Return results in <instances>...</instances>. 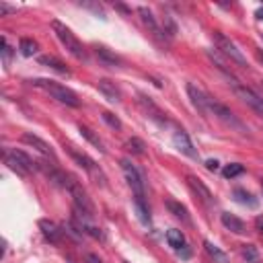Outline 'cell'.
Masks as SVG:
<instances>
[{"label": "cell", "instance_id": "1", "mask_svg": "<svg viewBox=\"0 0 263 263\" xmlns=\"http://www.w3.org/2000/svg\"><path fill=\"white\" fill-rule=\"evenodd\" d=\"M31 84L37 86V88H41V90H45V92H49L53 99H58V101L64 103V105H70V107H78V105H80V101H78V97H76L74 90H70V88H66V86H62V84H58V82H53V80H47V78H33Z\"/></svg>", "mask_w": 263, "mask_h": 263}, {"label": "cell", "instance_id": "2", "mask_svg": "<svg viewBox=\"0 0 263 263\" xmlns=\"http://www.w3.org/2000/svg\"><path fill=\"white\" fill-rule=\"evenodd\" d=\"M51 29H53L55 37L60 39V43L66 47V51H68L70 55H74L76 60H86V51H84L82 43L76 39V35H74L66 25H62L60 21H51Z\"/></svg>", "mask_w": 263, "mask_h": 263}, {"label": "cell", "instance_id": "3", "mask_svg": "<svg viewBox=\"0 0 263 263\" xmlns=\"http://www.w3.org/2000/svg\"><path fill=\"white\" fill-rule=\"evenodd\" d=\"M4 162L8 164L10 171H14L21 177L29 175L33 171V166H35L31 156H27L23 150H4Z\"/></svg>", "mask_w": 263, "mask_h": 263}, {"label": "cell", "instance_id": "4", "mask_svg": "<svg viewBox=\"0 0 263 263\" xmlns=\"http://www.w3.org/2000/svg\"><path fill=\"white\" fill-rule=\"evenodd\" d=\"M214 41H216V47L230 60V62H234V64H238V66H247V60H245V55L240 53V49L236 47V43L232 41V39H228L224 33H214Z\"/></svg>", "mask_w": 263, "mask_h": 263}, {"label": "cell", "instance_id": "5", "mask_svg": "<svg viewBox=\"0 0 263 263\" xmlns=\"http://www.w3.org/2000/svg\"><path fill=\"white\" fill-rule=\"evenodd\" d=\"M119 164H121L123 177H125L127 185L132 187L134 195H144V181H142V175H140V171L136 168V164H134L132 160H127V158H121Z\"/></svg>", "mask_w": 263, "mask_h": 263}, {"label": "cell", "instance_id": "6", "mask_svg": "<svg viewBox=\"0 0 263 263\" xmlns=\"http://www.w3.org/2000/svg\"><path fill=\"white\" fill-rule=\"evenodd\" d=\"M210 111L220 119V121H224L226 125H230V127H236V129H240V132H247L245 129V125L232 115V111L226 107V105H222V103H218V101H212L210 99Z\"/></svg>", "mask_w": 263, "mask_h": 263}, {"label": "cell", "instance_id": "7", "mask_svg": "<svg viewBox=\"0 0 263 263\" xmlns=\"http://www.w3.org/2000/svg\"><path fill=\"white\" fill-rule=\"evenodd\" d=\"M68 154L72 156V160L78 164V166H82L88 175H92L95 179L97 177H101L103 179V175H101V171H99V166H97V162L88 156V154H84V152H80V150H76V148H72V146H68ZM105 181V179H103Z\"/></svg>", "mask_w": 263, "mask_h": 263}, {"label": "cell", "instance_id": "8", "mask_svg": "<svg viewBox=\"0 0 263 263\" xmlns=\"http://www.w3.org/2000/svg\"><path fill=\"white\" fill-rule=\"evenodd\" d=\"M70 195L74 197V210H78V212H82V214H86V216H95V205H92V201L88 199V195H86V191L76 183L72 189H70Z\"/></svg>", "mask_w": 263, "mask_h": 263}, {"label": "cell", "instance_id": "9", "mask_svg": "<svg viewBox=\"0 0 263 263\" xmlns=\"http://www.w3.org/2000/svg\"><path fill=\"white\" fill-rule=\"evenodd\" d=\"M187 95H189L193 107H195L201 115H208V113H210V97H208L199 86H195L193 82H187Z\"/></svg>", "mask_w": 263, "mask_h": 263}, {"label": "cell", "instance_id": "10", "mask_svg": "<svg viewBox=\"0 0 263 263\" xmlns=\"http://www.w3.org/2000/svg\"><path fill=\"white\" fill-rule=\"evenodd\" d=\"M234 92H236L249 107H253L257 113H263V97H259L255 90H251L249 86H242V84H234Z\"/></svg>", "mask_w": 263, "mask_h": 263}, {"label": "cell", "instance_id": "11", "mask_svg": "<svg viewBox=\"0 0 263 263\" xmlns=\"http://www.w3.org/2000/svg\"><path fill=\"white\" fill-rule=\"evenodd\" d=\"M187 185H189V189H191V191H193V193H195V195H197V197H199V199H201L205 205H210V203L214 201L212 191H210V189L203 185V181H201V179H197V177L189 175V177H187Z\"/></svg>", "mask_w": 263, "mask_h": 263}, {"label": "cell", "instance_id": "12", "mask_svg": "<svg viewBox=\"0 0 263 263\" xmlns=\"http://www.w3.org/2000/svg\"><path fill=\"white\" fill-rule=\"evenodd\" d=\"M173 142H175V146H177L185 156H189V158H197V152H195V148H193L189 136H187L183 129H179V132L173 134Z\"/></svg>", "mask_w": 263, "mask_h": 263}, {"label": "cell", "instance_id": "13", "mask_svg": "<svg viewBox=\"0 0 263 263\" xmlns=\"http://www.w3.org/2000/svg\"><path fill=\"white\" fill-rule=\"evenodd\" d=\"M21 140H23L25 144H29L31 148H35L37 152H41V154H45V156H51V158H53V150H51V146H49L45 140H41L39 136H33V134H23V136H21Z\"/></svg>", "mask_w": 263, "mask_h": 263}, {"label": "cell", "instance_id": "14", "mask_svg": "<svg viewBox=\"0 0 263 263\" xmlns=\"http://www.w3.org/2000/svg\"><path fill=\"white\" fill-rule=\"evenodd\" d=\"M39 228H41L43 236H45L49 242L58 245V242L62 240V230H60V226H58L55 222H51V220H39Z\"/></svg>", "mask_w": 263, "mask_h": 263}, {"label": "cell", "instance_id": "15", "mask_svg": "<svg viewBox=\"0 0 263 263\" xmlns=\"http://www.w3.org/2000/svg\"><path fill=\"white\" fill-rule=\"evenodd\" d=\"M97 88H99V90L103 92V97H105L107 101H111V103H117V101L121 99L119 88L115 86V82H111V80H107V78L99 80V82H97Z\"/></svg>", "mask_w": 263, "mask_h": 263}, {"label": "cell", "instance_id": "16", "mask_svg": "<svg viewBox=\"0 0 263 263\" xmlns=\"http://www.w3.org/2000/svg\"><path fill=\"white\" fill-rule=\"evenodd\" d=\"M220 220H222V224L230 230V232H234V234H245L247 232V226H245V222L240 220V218H236L234 214H228V212H224L222 216H220Z\"/></svg>", "mask_w": 263, "mask_h": 263}, {"label": "cell", "instance_id": "17", "mask_svg": "<svg viewBox=\"0 0 263 263\" xmlns=\"http://www.w3.org/2000/svg\"><path fill=\"white\" fill-rule=\"evenodd\" d=\"M39 64H41V66H47V68H51V70H55L58 74L70 76V68H68L62 60H58L55 55H39Z\"/></svg>", "mask_w": 263, "mask_h": 263}, {"label": "cell", "instance_id": "18", "mask_svg": "<svg viewBox=\"0 0 263 263\" xmlns=\"http://www.w3.org/2000/svg\"><path fill=\"white\" fill-rule=\"evenodd\" d=\"M138 14H140V18H142V23H144V25H146V27H148V29H150V31H152L154 35H158V37L162 35V29L158 27V23H156V18H154V14H152V12L148 10V8H144V6H140V8H138Z\"/></svg>", "mask_w": 263, "mask_h": 263}, {"label": "cell", "instance_id": "19", "mask_svg": "<svg viewBox=\"0 0 263 263\" xmlns=\"http://www.w3.org/2000/svg\"><path fill=\"white\" fill-rule=\"evenodd\" d=\"M97 58H99L101 62L109 64V66H121V58H119L117 53H113L109 47L99 45V47H97Z\"/></svg>", "mask_w": 263, "mask_h": 263}, {"label": "cell", "instance_id": "20", "mask_svg": "<svg viewBox=\"0 0 263 263\" xmlns=\"http://www.w3.org/2000/svg\"><path fill=\"white\" fill-rule=\"evenodd\" d=\"M166 208H168V212H171L175 218H179V220H183V222H189V214H187V208H185L183 203H179V201H175V199H166Z\"/></svg>", "mask_w": 263, "mask_h": 263}, {"label": "cell", "instance_id": "21", "mask_svg": "<svg viewBox=\"0 0 263 263\" xmlns=\"http://www.w3.org/2000/svg\"><path fill=\"white\" fill-rule=\"evenodd\" d=\"M134 208L138 212V218L142 224H148L150 222V216H148V208L144 203V195H134Z\"/></svg>", "mask_w": 263, "mask_h": 263}, {"label": "cell", "instance_id": "22", "mask_svg": "<svg viewBox=\"0 0 263 263\" xmlns=\"http://www.w3.org/2000/svg\"><path fill=\"white\" fill-rule=\"evenodd\" d=\"M140 103L144 105V109L148 111V115H150L152 119H158L160 123L164 121V119L160 117V115H162V113H160V109H158V107H156V105H154V103L150 101V97H144V95H140Z\"/></svg>", "mask_w": 263, "mask_h": 263}, {"label": "cell", "instance_id": "23", "mask_svg": "<svg viewBox=\"0 0 263 263\" xmlns=\"http://www.w3.org/2000/svg\"><path fill=\"white\" fill-rule=\"evenodd\" d=\"M166 240H168V245H171L173 249H181V247L185 245V236H183V232H181L179 228H171V230L166 232Z\"/></svg>", "mask_w": 263, "mask_h": 263}, {"label": "cell", "instance_id": "24", "mask_svg": "<svg viewBox=\"0 0 263 263\" xmlns=\"http://www.w3.org/2000/svg\"><path fill=\"white\" fill-rule=\"evenodd\" d=\"M203 247H205V251H208V255L214 259V261H218V263H228V257H226V253H222L214 242H210V240H205L203 242Z\"/></svg>", "mask_w": 263, "mask_h": 263}, {"label": "cell", "instance_id": "25", "mask_svg": "<svg viewBox=\"0 0 263 263\" xmlns=\"http://www.w3.org/2000/svg\"><path fill=\"white\" fill-rule=\"evenodd\" d=\"M80 134H82V136H84V138H86V140H88L92 146H97L101 152H105V144H103V140H101V138H99V136H97L92 129H88L86 125H80Z\"/></svg>", "mask_w": 263, "mask_h": 263}, {"label": "cell", "instance_id": "26", "mask_svg": "<svg viewBox=\"0 0 263 263\" xmlns=\"http://www.w3.org/2000/svg\"><path fill=\"white\" fill-rule=\"evenodd\" d=\"M234 199L238 203H242V205H249V208H255L257 205V199L249 191H245V189H234Z\"/></svg>", "mask_w": 263, "mask_h": 263}, {"label": "cell", "instance_id": "27", "mask_svg": "<svg viewBox=\"0 0 263 263\" xmlns=\"http://www.w3.org/2000/svg\"><path fill=\"white\" fill-rule=\"evenodd\" d=\"M127 150L132 152V154H138V156H142L144 152H146V146H144V142L140 140V138H132V140H127Z\"/></svg>", "mask_w": 263, "mask_h": 263}, {"label": "cell", "instance_id": "28", "mask_svg": "<svg viewBox=\"0 0 263 263\" xmlns=\"http://www.w3.org/2000/svg\"><path fill=\"white\" fill-rule=\"evenodd\" d=\"M18 49H21V53L23 55H33L35 51H37V43L33 41V39H21V43H18Z\"/></svg>", "mask_w": 263, "mask_h": 263}, {"label": "cell", "instance_id": "29", "mask_svg": "<svg viewBox=\"0 0 263 263\" xmlns=\"http://www.w3.org/2000/svg\"><path fill=\"white\" fill-rule=\"evenodd\" d=\"M242 171H245V166H242V164H238V162H230V164H226V166L222 168V175H224L226 179H232V177L240 175Z\"/></svg>", "mask_w": 263, "mask_h": 263}, {"label": "cell", "instance_id": "30", "mask_svg": "<svg viewBox=\"0 0 263 263\" xmlns=\"http://www.w3.org/2000/svg\"><path fill=\"white\" fill-rule=\"evenodd\" d=\"M103 121L109 125V127H113V129H121V121H119V117L117 115H113L111 111H103Z\"/></svg>", "mask_w": 263, "mask_h": 263}, {"label": "cell", "instance_id": "31", "mask_svg": "<svg viewBox=\"0 0 263 263\" xmlns=\"http://www.w3.org/2000/svg\"><path fill=\"white\" fill-rule=\"evenodd\" d=\"M0 53H2V62H4V66H8L10 64V55H12V49H10V45H8V41H6V37H2L0 39Z\"/></svg>", "mask_w": 263, "mask_h": 263}, {"label": "cell", "instance_id": "32", "mask_svg": "<svg viewBox=\"0 0 263 263\" xmlns=\"http://www.w3.org/2000/svg\"><path fill=\"white\" fill-rule=\"evenodd\" d=\"M242 257H245L247 261L255 263V261L259 259V253H257V249H255L253 245H245V247H242Z\"/></svg>", "mask_w": 263, "mask_h": 263}, {"label": "cell", "instance_id": "33", "mask_svg": "<svg viewBox=\"0 0 263 263\" xmlns=\"http://www.w3.org/2000/svg\"><path fill=\"white\" fill-rule=\"evenodd\" d=\"M16 8L14 6H8L6 2H0V16H4V14H8V12H14Z\"/></svg>", "mask_w": 263, "mask_h": 263}, {"label": "cell", "instance_id": "34", "mask_svg": "<svg viewBox=\"0 0 263 263\" xmlns=\"http://www.w3.org/2000/svg\"><path fill=\"white\" fill-rule=\"evenodd\" d=\"M218 166H220V164H218V160H214V158L205 160V168H208V171H212V173H214V171H218Z\"/></svg>", "mask_w": 263, "mask_h": 263}, {"label": "cell", "instance_id": "35", "mask_svg": "<svg viewBox=\"0 0 263 263\" xmlns=\"http://www.w3.org/2000/svg\"><path fill=\"white\" fill-rule=\"evenodd\" d=\"M177 253H179V255H181V257H183V259H187V257H189V255H191V251H189V249H187V245H183V247H181V249H177Z\"/></svg>", "mask_w": 263, "mask_h": 263}, {"label": "cell", "instance_id": "36", "mask_svg": "<svg viewBox=\"0 0 263 263\" xmlns=\"http://www.w3.org/2000/svg\"><path fill=\"white\" fill-rule=\"evenodd\" d=\"M255 228L263 234V216H257V218H255Z\"/></svg>", "mask_w": 263, "mask_h": 263}, {"label": "cell", "instance_id": "37", "mask_svg": "<svg viewBox=\"0 0 263 263\" xmlns=\"http://www.w3.org/2000/svg\"><path fill=\"white\" fill-rule=\"evenodd\" d=\"M86 261H88V263H101V259H99L97 255H92V253L86 255Z\"/></svg>", "mask_w": 263, "mask_h": 263}, {"label": "cell", "instance_id": "38", "mask_svg": "<svg viewBox=\"0 0 263 263\" xmlns=\"http://www.w3.org/2000/svg\"><path fill=\"white\" fill-rule=\"evenodd\" d=\"M255 16H257L259 21H263V6H261V8H257V12H255Z\"/></svg>", "mask_w": 263, "mask_h": 263}, {"label": "cell", "instance_id": "39", "mask_svg": "<svg viewBox=\"0 0 263 263\" xmlns=\"http://www.w3.org/2000/svg\"><path fill=\"white\" fill-rule=\"evenodd\" d=\"M259 60H261V62H263V51H259Z\"/></svg>", "mask_w": 263, "mask_h": 263}, {"label": "cell", "instance_id": "40", "mask_svg": "<svg viewBox=\"0 0 263 263\" xmlns=\"http://www.w3.org/2000/svg\"><path fill=\"white\" fill-rule=\"evenodd\" d=\"M261 189H263V177H261Z\"/></svg>", "mask_w": 263, "mask_h": 263}, {"label": "cell", "instance_id": "41", "mask_svg": "<svg viewBox=\"0 0 263 263\" xmlns=\"http://www.w3.org/2000/svg\"><path fill=\"white\" fill-rule=\"evenodd\" d=\"M68 261H70V263H74V261H72V259H68Z\"/></svg>", "mask_w": 263, "mask_h": 263}]
</instances>
